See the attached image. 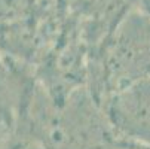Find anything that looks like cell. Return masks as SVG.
Segmentation results:
<instances>
[{"label": "cell", "instance_id": "obj_2", "mask_svg": "<svg viewBox=\"0 0 150 149\" xmlns=\"http://www.w3.org/2000/svg\"><path fill=\"white\" fill-rule=\"evenodd\" d=\"M104 113L117 136L150 148V75L112 91Z\"/></svg>", "mask_w": 150, "mask_h": 149}, {"label": "cell", "instance_id": "obj_3", "mask_svg": "<svg viewBox=\"0 0 150 149\" xmlns=\"http://www.w3.org/2000/svg\"><path fill=\"white\" fill-rule=\"evenodd\" d=\"M132 8L150 21V0H132Z\"/></svg>", "mask_w": 150, "mask_h": 149}, {"label": "cell", "instance_id": "obj_1", "mask_svg": "<svg viewBox=\"0 0 150 149\" xmlns=\"http://www.w3.org/2000/svg\"><path fill=\"white\" fill-rule=\"evenodd\" d=\"M105 79L110 93L150 75V21L135 9L126 12L105 49Z\"/></svg>", "mask_w": 150, "mask_h": 149}]
</instances>
